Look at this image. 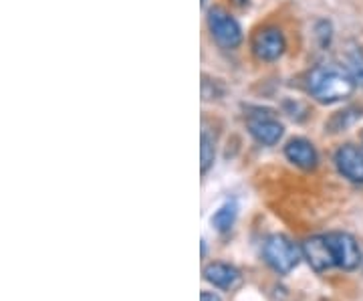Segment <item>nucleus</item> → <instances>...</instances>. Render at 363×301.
Listing matches in <instances>:
<instances>
[{"label":"nucleus","mask_w":363,"mask_h":301,"mask_svg":"<svg viewBox=\"0 0 363 301\" xmlns=\"http://www.w3.org/2000/svg\"><path fill=\"white\" fill-rule=\"evenodd\" d=\"M335 166L337 170L351 180V182L363 184V148L355 144L341 146L335 154Z\"/></svg>","instance_id":"39448f33"},{"label":"nucleus","mask_w":363,"mask_h":301,"mask_svg":"<svg viewBox=\"0 0 363 301\" xmlns=\"http://www.w3.org/2000/svg\"><path fill=\"white\" fill-rule=\"evenodd\" d=\"M208 26H210L212 37L224 49H234L242 40L240 26L224 9H210V13H208Z\"/></svg>","instance_id":"7ed1b4c3"},{"label":"nucleus","mask_w":363,"mask_h":301,"mask_svg":"<svg viewBox=\"0 0 363 301\" xmlns=\"http://www.w3.org/2000/svg\"><path fill=\"white\" fill-rule=\"evenodd\" d=\"M200 158H202V174H206L208 168L214 164V144L208 138V133H202V148H200Z\"/></svg>","instance_id":"ddd939ff"},{"label":"nucleus","mask_w":363,"mask_h":301,"mask_svg":"<svg viewBox=\"0 0 363 301\" xmlns=\"http://www.w3.org/2000/svg\"><path fill=\"white\" fill-rule=\"evenodd\" d=\"M345 71L347 75L353 79L355 85H363V53L359 49H353L347 53V59H345Z\"/></svg>","instance_id":"f8f14e48"},{"label":"nucleus","mask_w":363,"mask_h":301,"mask_svg":"<svg viewBox=\"0 0 363 301\" xmlns=\"http://www.w3.org/2000/svg\"><path fill=\"white\" fill-rule=\"evenodd\" d=\"M307 87L317 102L335 104L350 97L355 89V83L347 75V71H341L337 67H317L309 75Z\"/></svg>","instance_id":"f257e3e1"},{"label":"nucleus","mask_w":363,"mask_h":301,"mask_svg":"<svg viewBox=\"0 0 363 301\" xmlns=\"http://www.w3.org/2000/svg\"><path fill=\"white\" fill-rule=\"evenodd\" d=\"M285 37L279 28H264L257 33V37L252 40V49L255 55L262 61H274L285 53Z\"/></svg>","instance_id":"423d86ee"},{"label":"nucleus","mask_w":363,"mask_h":301,"mask_svg":"<svg viewBox=\"0 0 363 301\" xmlns=\"http://www.w3.org/2000/svg\"><path fill=\"white\" fill-rule=\"evenodd\" d=\"M204 277L212 285L220 289H234L240 285V273L233 265L226 263H210L204 269Z\"/></svg>","instance_id":"9d476101"},{"label":"nucleus","mask_w":363,"mask_h":301,"mask_svg":"<svg viewBox=\"0 0 363 301\" xmlns=\"http://www.w3.org/2000/svg\"><path fill=\"white\" fill-rule=\"evenodd\" d=\"M234 219H236V204H234V202H226V204H222L220 209L214 212L212 224H214L216 231L226 233V231L233 229Z\"/></svg>","instance_id":"9b49d317"},{"label":"nucleus","mask_w":363,"mask_h":301,"mask_svg":"<svg viewBox=\"0 0 363 301\" xmlns=\"http://www.w3.org/2000/svg\"><path fill=\"white\" fill-rule=\"evenodd\" d=\"M303 255L315 271H327L335 265L329 243L325 236H311L303 243Z\"/></svg>","instance_id":"6e6552de"},{"label":"nucleus","mask_w":363,"mask_h":301,"mask_svg":"<svg viewBox=\"0 0 363 301\" xmlns=\"http://www.w3.org/2000/svg\"><path fill=\"white\" fill-rule=\"evenodd\" d=\"M325 239L329 243V249H331V255H333L337 267L351 271L362 263V251L351 235H347V233H329Z\"/></svg>","instance_id":"20e7f679"},{"label":"nucleus","mask_w":363,"mask_h":301,"mask_svg":"<svg viewBox=\"0 0 363 301\" xmlns=\"http://www.w3.org/2000/svg\"><path fill=\"white\" fill-rule=\"evenodd\" d=\"M248 130L259 144H277L283 136V126L271 114H252L248 118Z\"/></svg>","instance_id":"0eeeda50"},{"label":"nucleus","mask_w":363,"mask_h":301,"mask_svg":"<svg viewBox=\"0 0 363 301\" xmlns=\"http://www.w3.org/2000/svg\"><path fill=\"white\" fill-rule=\"evenodd\" d=\"M301 251L293 241H289L283 235H272L267 239L264 247H262V255L264 261L271 265L277 273H289L291 269L297 267L298 259H301Z\"/></svg>","instance_id":"f03ea898"},{"label":"nucleus","mask_w":363,"mask_h":301,"mask_svg":"<svg viewBox=\"0 0 363 301\" xmlns=\"http://www.w3.org/2000/svg\"><path fill=\"white\" fill-rule=\"evenodd\" d=\"M200 301H222L218 295H214V293H210V291H202L200 293Z\"/></svg>","instance_id":"4468645a"},{"label":"nucleus","mask_w":363,"mask_h":301,"mask_svg":"<svg viewBox=\"0 0 363 301\" xmlns=\"http://www.w3.org/2000/svg\"><path fill=\"white\" fill-rule=\"evenodd\" d=\"M285 156L303 170H313L317 166V150L303 138H295L285 146Z\"/></svg>","instance_id":"1a4fd4ad"}]
</instances>
